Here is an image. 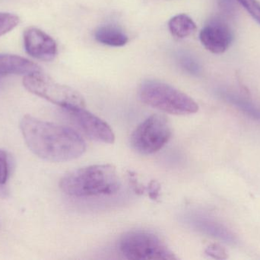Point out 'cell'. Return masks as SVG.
<instances>
[{
  "mask_svg": "<svg viewBox=\"0 0 260 260\" xmlns=\"http://www.w3.org/2000/svg\"><path fill=\"white\" fill-rule=\"evenodd\" d=\"M94 38L101 44L111 47H123L129 41L127 35L114 25H103L94 32Z\"/></svg>",
  "mask_w": 260,
  "mask_h": 260,
  "instance_id": "12",
  "label": "cell"
},
{
  "mask_svg": "<svg viewBox=\"0 0 260 260\" xmlns=\"http://www.w3.org/2000/svg\"><path fill=\"white\" fill-rule=\"evenodd\" d=\"M190 223L200 232L221 240L227 244H235L236 241L235 236L229 229L213 220L206 217L194 216L191 218Z\"/></svg>",
  "mask_w": 260,
  "mask_h": 260,
  "instance_id": "11",
  "label": "cell"
},
{
  "mask_svg": "<svg viewBox=\"0 0 260 260\" xmlns=\"http://www.w3.org/2000/svg\"><path fill=\"white\" fill-rule=\"evenodd\" d=\"M206 254L216 259H226L229 258V253L224 247L218 244H212L206 248Z\"/></svg>",
  "mask_w": 260,
  "mask_h": 260,
  "instance_id": "16",
  "label": "cell"
},
{
  "mask_svg": "<svg viewBox=\"0 0 260 260\" xmlns=\"http://www.w3.org/2000/svg\"><path fill=\"white\" fill-rule=\"evenodd\" d=\"M6 195H7V192L3 188V185L0 184V197H6Z\"/></svg>",
  "mask_w": 260,
  "mask_h": 260,
  "instance_id": "19",
  "label": "cell"
},
{
  "mask_svg": "<svg viewBox=\"0 0 260 260\" xmlns=\"http://www.w3.org/2000/svg\"><path fill=\"white\" fill-rule=\"evenodd\" d=\"M42 71L38 64L16 55L0 54V76L27 75Z\"/></svg>",
  "mask_w": 260,
  "mask_h": 260,
  "instance_id": "10",
  "label": "cell"
},
{
  "mask_svg": "<svg viewBox=\"0 0 260 260\" xmlns=\"http://www.w3.org/2000/svg\"><path fill=\"white\" fill-rule=\"evenodd\" d=\"M119 250L132 260L177 259L165 241L153 232L134 230L125 233L119 241Z\"/></svg>",
  "mask_w": 260,
  "mask_h": 260,
  "instance_id": "4",
  "label": "cell"
},
{
  "mask_svg": "<svg viewBox=\"0 0 260 260\" xmlns=\"http://www.w3.org/2000/svg\"><path fill=\"white\" fill-rule=\"evenodd\" d=\"M9 166H8V157L6 153L0 150V184L4 185L8 180Z\"/></svg>",
  "mask_w": 260,
  "mask_h": 260,
  "instance_id": "17",
  "label": "cell"
},
{
  "mask_svg": "<svg viewBox=\"0 0 260 260\" xmlns=\"http://www.w3.org/2000/svg\"><path fill=\"white\" fill-rule=\"evenodd\" d=\"M59 187L66 195L75 198L110 195L118 192L120 180L113 165H91L66 174Z\"/></svg>",
  "mask_w": 260,
  "mask_h": 260,
  "instance_id": "2",
  "label": "cell"
},
{
  "mask_svg": "<svg viewBox=\"0 0 260 260\" xmlns=\"http://www.w3.org/2000/svg\"><path fill=\"white\" fill-rule=\"evenodd\" d=\"M24 141L40 158L55 163L82 157L86 143L74 129L25 115L20 123Z\"/></svg>",
  "mask_w": 260,
  "mask_h": 260,
  "instance_id": "1",
  "label": "cell"
},
{
  "mask_svg": "<svg viewBox=\"0 0 260 260\" xmlns=\"http://www.w3.org/2000/svg\"><path fill=\"white\" fill-rule=\"evenodd\" d=\"M19 23V18L14 14L0 12V36L13 30Z\"/></svg>",
  "mask_w": 260,
  "mask_h": 260,
  "instance_id": "14",
  "label": "cell"
},
{
  "mask_svg": "<svg viewBox=\"0 0 260 260\" xmlns=\"http://www.w3.org/2000/svg\"><path fill=\"white\" fill-rule=\"evenodd\" d=\"M73 123L91 140L104 143H113L115 134L112 128L100 118L85 108L64 109Z\"/></svg>",
  "mask_w": 260,
  "mask_h": 260,
  "instance_id": "7",
  "label": "cell"
},
{
  "mask_svg": "<svg viewBox=\"0 0 260 260\" xmlns=\"http://www.w3.org/2000/svg\"><path fill=\"white\" fill-rule=\"evenodd\" d=\"M23 85L27 91L63 109L85 107V99L80 93L71 87L56 82L42 71L24 76Z\"/></svg>",
  "mask_w": 260,
  "mask_h": 260,
  "instance_id": "5",
  "label": "cell"
},
{
  "mask_svg": "<svg viewBox=\"0 0 260 260\" xmlns=\"http://www.w3.org/2000/svg\"><path fill=\"white\" fill-rule=\"evenodd\" d=\"M238 3L260 24V3L258 0H238Z\"/></svg>",
  "mask_w": 260,
  "mask_h": 260,
  "instance_id": "15",
  "label": "cell"
},
{
  "mask_svg": "<svg viewBox=\"0 0 260 260\" xmlns=\"http://www.w3.org/2000/svg\"><path fill=\"white\" fill-rule=\"evenodd\" d=\"M24 46L27 54L40 61H51L57 53L56 41L37 27H28L24 32Z\"/></svg>",
  "mask_w": 260,
  "mask_h": 260,
  "instance_id": "8",
  "label": "cell"
},
{
  "mask_svg": "<svg viewBox=\"0 0 260 260\" xmlns=\"http://www.w3.org/2000/svg\"><path fill=\"white\" fill-rule=\"evenodd\" d=\"M139 98L145 105L174 115H188L197 113L199 105L186 93L172 85L157 80L142 82Z\"/></svg>",
  "mask_w": 260,
  "mask_h": 260,
  "instance_id": "3",
  "label": "cell"
},
{
  "mask_svg": "<svg viewBox=\"0 0 260 260\" xmlns=\"http://www.w3.org/2000/svg\"><path fill=\"white\" fill-rule=\"evenodd\" d=\"M170 32L174 38H187L197 30V24L192 18L186 14H179L171 18L168 22Z\"/></svg>",
  "mask_w": 260,
  "mask_h": 260,
  "instance_id": "13",
  "label": "cell"
},
{
  "mask_svg": "<svg viewBox=\"0 0 260 260\" xmlns=\"http://www.w3.org/2000/svg\"><path fill=\"white\" fill-rule=\"evenodd\" d=\"M200 39L209 51L215 54L224 53L233 41L230 27L220 20H212L202 29Z\"/></svg>",
  "mask_w": 260,
  "mask_h": 260,
  "instance_id": "9",
  "label": "cell"
},
{
  "mask_svg": "<svg viewBox=\"0 0 260 260\" xmlns=\"http://www.w3.org/2000/svg\"><path fill=\"white\" fill-rule=\"evenodd\" d=\"M180 64L183 69L187 70L189 73H197L198 72V65L196 64L195 61L192 58L186 56V55L180 56Z\"/></svg>",
  "mask_w": 260,
  "mask_h": 260,
  "instance_id": "18",
  "label": "cell"
},
{
  "mask_svg": "<svg viewBox=\"0 0 260 260\" xmlns=\"http://www.w3.org/2000/svg\"><path fill=\"white\" fill-rule=\"evenodd\" d=\"M172 137V128L166 116L152 114L141 122L130 137L132 148L142 155L161 150Z\"/></svg>",
  "mask_w": 260,
  "mask_h": 260,
  "instance_id": "6",
  "label": "cell"
}]
</instances>
